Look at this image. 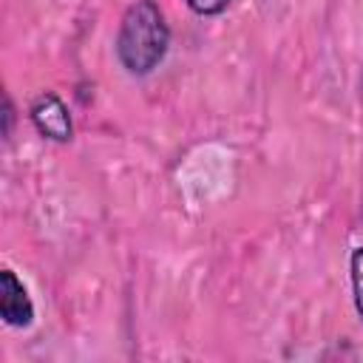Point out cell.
<instances>
[{"mask_svg":"<svg viewBox=\"0 0 363 363\" xmlns=\"http://www.w3.org/2000/svg\"><path fill=\"white\" fill-rule=\"evenodd\" d=\"M0 318L6 326H14V329L31 326L34 320V303L28 298V289L11 269L0 272Z\"/></svg>","mask_w":363,"mask_h":363,"instance_id":"3","label":"cell"},{"mask_svg":"<svg viewBox=\"0 0 363 363\" xmlns=\"http://www.w3.org/2000/svg\"><path fill=\"white\" fill-rule=\"evenodd\" d=\"M196 14H201V17H213V14H221L227 6H230V0H184Z\"/></svg>","mask_w":363,"mask_h":363,"instance_id":"5","label":"cell"},{"mask_svg":"<svg viewBox=\"0 0 363 363\" xmlns=\"http://www.w3.org/2000/svg\"><path fill=\"white\" fill-rule=\"evenodd\" d=\"M28 116H31L34 128L45 139H51V142H71V136H74L71 113H68L65 102L57 94L43 91L40 96H34V102L28 108Z\"/></svg>","mask_w":363,"mask_h":363,"instance_id":"2","label":"cell"},{"mask_svg":"<svg viewBox=\"0 0 363 363\" xmlns=\"http://www.w3.org/2000/svg\"><path fill=\"white\" fill-rule=\"evenodd\" d=\"M352 289H354V309L363 318V247L352 252Z\"/></svg>","mask_w":363,"mask_h":363,"instance_id":"4","label":"cell"},{"mask_svg":"<svg viewBox=\"0 0 363 363\" xmlns=\"http://www.w3.org/2000/svg\"><path fill=\"white\" fill-rule=\"evenodd\" d=\"M170 28L164 23L162 9L156 0H136L128 6L119 34H116V57L128 74H150L167 54Z\"/></svg>","mask_w":363,"mask_h":363,"instance_id":"1","label":"cell"}]
</instances>
